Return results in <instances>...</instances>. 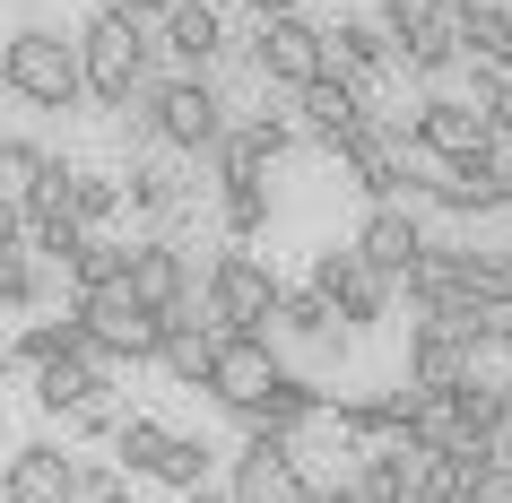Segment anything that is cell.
Wrapping results in <instances>:
<instances>
[{"mask_svg":"<svg viewBox=\"0 0 512 503\" xmlns=\"http://www.w3.org/2000/svg\"><path fill=\"white\" fill-rule=\"evenodd\" d=\"M139 122H148V148H174V157H209L235 105H226V87L209 70H174V79H148V96H131Z\"/></svg>","mask_w":512,"mask_h":503,"instance_id":"cell-1","label":"cell"},{"mask_svg":"<svg viewBox=\"0 0 512 503\" xmlns=\"http://www.w3.org/2000/svg\"><path fill=\"white\" fill-rule=\"evenodd\" d=\"M79 79H87V105L122 113L131 96H148V79H157V35L131 27V18H113V9H96L79 27Z\"/></svg>","mask_w":512,"mask_h":503,"instance_id":"cell-2","label":"cell"},{"mask_svg":"<svg viewBox=\"0 0 512 503\" xmlns=\"http://www.w3.org/2000/svg\"><path fill=\"white\" fill-rule=\"evenodd\" d=\"M0 70H9V96L35 105V113H70V105L87 96V79H79V35L44 27V18H27V27L0 44Z\"/></svg>","mask_w":512,"mask_h":503,"instance_id":"cell-3","label":"cell"},{"mask_svg":"<svg viewBox=\"0 0 512 503\" xmlns=\"http://www.w3.org/2000/svg\"><path fill=\"white\" fill-rule=\"evenodd\" d=\"M200 313L217 321V330H270L278 313V269L252 252V243H226L209 261V278H200Z\"/></svg>","mask_w":512,"mask_h":503,"instance_id":"cell-4","label":"cell"},{"mask_svg":"<svg viewBox=\"0 0 512 503\" xmlns=\"http://www.w3.org/2000/svg\"><path fill=\"white\" fill-rule=\"evenodd\" d=\"M70 313H79L87 347H105L113 365H148V356H157L165 313H148V304H139L122 278H113V287H79V295H70Z\"/></svg>","mask_w":512,"mask_h":503,"instance_id":"cell-5","label":"cell"},{"mask_svg":"<svg viewBox=\"0 0 512 503\" xmlns=\"http://www.w3.org/2000/svg\"><path fill=\"white\" fill-rule=\"evenodd\" d=\"M243 61H252V79L261 87H313L322 79V27L304 18V9H278V18H252V44H243Z\"/></svg>","mask_w":512,"mask_h":503,"instance_id":"cell-6","label":"cell"},{"mask_svg":"<svg viewBox=\"0 0 512 503\" xmlns=\"http://www.w3.org/2000/svg\"><path fill=\"white\" fill-rule=\"evenodd\" d=\"M313 287L330 295L339 330H382V321H391V295H400L365 252H356V243H330L322 261H313Z\"/></svg>","mask_w":512,"mask_h":503,"instance_id":"cell-7","label":"cell"},{"mask_svg":"<svg viewBox=\"0 0 512 503\" xmlns=\"http://www.w3.org/2000/svg\"><path fill=\"white\" fill-rule=\"evenodd\" d=\"M278 382V347H270V330H217V347H209V373H200V391L235 417L243 399H261Z\"/></svg>","mask_w":512,"mask_h":503,"instance_id":"cell-8","label":"cell"},{"mask_svg":"<svg viewBox=\"0 0 512 503\" xmlns=\"http://www.w3.org/2000/svg\"><path fill=\"white\" fill-rule=\"evenodd\" d=\"M408 139H417V148H434L443 165H460V157H495V131H486L478 96H452V87H434L426 105L408 113Z\"/></svg>","mask_w":512,"mask_h":503,"instance_id":"cell-9","label":"cell"},{"mask_svg":"<svg viewBox=\"0 0 512 503\" xmlns=\"http://www.w3.org/2000/svg\"><path fill=\"white\" fill-rule=\"evenodd\" d=\"M122 287L148 304V313H191L200 304V278H191V252L174 235H148L131 243V269H122Z\"/></svg>","mask_w":512,"mask_h":503,"instance_id":"cell-10","label":"cell"},{"mask_svg":"<svg viewBox=\"0 0 512 503\" xmlns=\"http://www.w3.org/2000/svg\"><path fill=\"white\" fill-rule=\"evenodd\" d=\"M148 35H157V53L174 61V70H217V61L235 53V35H226V9H217V0H174Z\"/></svg>","mask_w":512,"mask_h":503,"instance_id":"cell-11","label":"cell"},{"mask_svg":"<svg viewBox=\"0 0 512 503\" xmlns=\"http://www.w3.org/2000/svg\"><path fill=\"white\" fill-rule=\"evenodd\" d=\"M235 503H296L304 495V469H296V434H243L235 451V477H226Z\"/></svg>","mask_w":512,"mask_h":503,"instance_id":"cell-12","label":"cell"},{"mask_svg":"<svg viewBox=\"0 0 512 503\" xmlns=\"http://www.w3.org/2000/svg\"><path fill=\"white\" fill-rule=\"evenodd\" d=\"M0 503H79V451L70 443H18L0 460Z\"/></svg>","mask_w":512,"mask_h":503,"instance_id":"cell-13","label":"cell"},{"mask_svg":"<svg viewBox=\"0 0 512 503\" xmlns=\"http://www.w3.org/2000/svg\"><path fill=\"white\" fill-rule=\"evenodd\" d=\"M296 113H304L296 131L313 139L322 157H339V148H348L356 131H374V105H365V96H356L348 79H330V70H322L313 87H296Z\"/></svg>","mask_w":512,"mask_h":503,"instance_id":"cell-14","label":"cell"},{"mask_svg":"<svg viewBox=\"0 0 512 503\" xmlns=\"http://www.w3.org/2000/svg\"><path fill=\"white\" fill-rule=\"evenodd\" d=\"M313 417H330V391L313 382V373H287V365H278V382L261 399H243V408H235L243 434H304Z\"/></svg>","mask_w":512,"mask_h":503,"instance_id":"cell-15","label":"cell"},{"mask_svg":"<svg viewBox=\"0 0 512 503\" xmlns=\"http://www.w3.org/2000/svg\"><path fill=\"white\" fill-rule=\"evenodd\" d=\"M113 356L105 347H79V356H53V365H35V408L44 417H70L79 399H96V391H113Z\"/></svg>","mask_w":512,"mask_h":503,"instance_id":"cell-16","label":"cell"},{"mask_svg":"<svg viewBox=\"0 0 512 503\" xmlns=\"http://www.w3.org/2000/svg\"><path fill=\"white\" fill-rule=\"evenodd\" d=\"M356 252H365L382 278H400V269L426 252V226H417V209H408V200H374V209H365V226H356Z\"/></svg>","mask_w":512,"mask_h":503,"instance_id":"cell-17","label":"cell"},{"mask_svg":"<svg viewBox=\"0 0 512 503\" xmlns=\"http://www.w3.org/2000/svg\"><path fill=\"white\" fill-rule=\"evenodd\" d=\"M400 139L408 131H356L348 148H339V165H348V183L365 191V200H408V165H400Z\"/></svg>","mask_w":512,"mask_h":503,"instance_id":"cell-18","label":"cell"},{"mask_svg":"<svg viewBox=\"0 0 512 503\" xmlns=\"http://www.w3.org/2000/svg\"><path fill=\"white\" fill-rule=\"evenodd\" d=\"M469 365H478V347L460 339V330H443V321H408V382H417V391H452Z\"/></svg>","mask_w":512,"mask_h":503,"instance_id":"cell-19","label":"cell"},{"mask_svg":"<svg viewBox=\"0 0 512 503\" xmlns=\"http://www.w3.org/2000/svg\"><path fill=\"white\" fill-rule=\"evenodd\" d=\"M452 35H460V61L512 70V9L504 0H452Z\"/></svg>","mask_w":512,"mask_h":503,"instance_id":"cell-20","label":"cell"},{"mask_svg":"<svg viewBox=\"0 0 512 503\" xmlns=\"http://www.w3.org/2000/svg\"><path fill=\"white\" fill-rule=\"evenodd\" d=\"M122 209H139V217H183L191 209V183H183V165H174V148H165V157H148V165H131V174H122Z\"/></svg>","mask_w":512,"mask_h":503,"instance_id":"cell-21","label":"cell"},{"mask_svg":"<svg viewBox=\"0 0 512 503\" xmlns=\"http://www.w3.org/2000/svg\"><path fill=\"white\" fill-rule=\"evenodd\" d=\"M348 486H356V503H408V486H417V443H365Z\"/></svg>","mask_w":512,"mask_h":503,"instance_id":"cell-22","label":"cell"},{"mask_svg":"<svg viewBox=\"0 0 512 503\" xmlns=\"http://www.w3.org/2000/svg\"><path fill=\"white\" fill-rule=\"evenodd\" d=\"M278 339H304V347H339L348 330H339V313H330V295L304 278V287H278V313H270Z\"/></svg>","mask_w":512,"mask_h":503,"instance_id":"cell-23","label":"cell"},{"mask_svg":"<svg viewBox=\"0 0 512 503\" xmlns=\"http://www.w3.org/2000/svg\"><path fill=\"white\" fill-rule=\"evenodd\" d=\"M408 399L417 391H356V399H339V434H356V443H400L408 434Z\"/></svg>","mask_w":512,"mask_h":503,"instance_id":"cell-24","label":"cell"},{"mask_svg":"<svg viewBox=\"0 0 512 503\" xmlns=\"http://www.w3.org/2000/svg\"><path fill=\"white\" fill-rule=\"evenodd\" d=\"M217 217L235 243L270 235V174H217Z\"/></svg>","mask_w":512,"mask_h":503,"instance_id":"cell-25","label":"cell"},{"mask_svg":"<svg viewBox=\"0 0 512 503\" xmlns=\"http://www.w3.org/2000/svg\"><path fill=\"white\" fill-rule=\"evenodd\" d=\"M165 451H174V425H157V417H122L113 425V460H122L131 477H157Z\"/></svg>","mask_w":512,"mask_h":503,"instance_id":"cell-26","label":"cell"},{"mask_svg":"<svg viewBox=\"0 0 512 503\" xmlns=\"http://www.w3.org/2000/svg\"><path fill=\"white\" fill-rule=\"evenodd\" d=\"M87 347V330H79V313L70 321H27L18 339H9V356H18V373H35V365H53V356H79Z\"/></svg>","mask_w":512,"mask_h":503,"instance_id":"cell-27","label":"cell"},{"mask_svg":"<svg viewBox=\"0 0 512 503\" xmlns=\"http://www.w3.org/2000/svg\"><path fill=\"white\" fill-rule=\"evenodd\" d=\"M61 200H70V217L96 235V226L122 217V174H87V165H70V191H61Z\"/></svg>","mask_w":512,"mask_h":503,"instance_id":"cell-28","label":"cell"},{"mask_svg":"<svg viewBox=\"0 0 512 503\" xmlns=\"http://www.w3.org/2000/svg\"><path fill=\"white\" fill-rule=\"evenodd\" d=\"M79 243H87V226L70 217V200H53V209H27V252H35V261H70Z\"/></svg>","mask_w":512,"mask_h":503,"instance_id":"cell-29","label":"cell"},{"mask_svg":"<svg viewBox=\"0 0 512 503\" xmlns=\"http://www.w3.org/2000/svg\"><path fill=\"white\" fill-rule=\"evenodd\" d=\"M61 269H70V287H113V278L131 269V243H113L105 226H96V235H87V243H79V252H70Z\"/></svg>","mask_w":512,"mask_h":503,"instance_id":"cell-30","label":"cell"},{"mask_svg":"<svg viewBox=\"0 0 512 503\" xmlns=\"http://www.w3.org/2000/svg\"><path fill=\"white\" fill-rule=\"evenodd\" d=\"M460 287L478 295V304H512V252H478V243H460Z\"/></svg>","mask_w":512,"mask_h":503,"instance_id":"cell-31","label":"cell"},{"mask_svg":"<svg viewBox=\"0 0 512 503\" xmlns=\"http://www.w3.org/2000/svg\"><path fill=\"white\" fill-rule=\"evenodd\" d=\"M400 61L417 70V79H452V70H460V35H452V18H443V27H426V35H408Z\"/></svg>","mask_w":512,"mask_h":503,"instance_id":"cell-32","label":"cell"},{"mask_svg":"<svg viewBox=\"0 0 512 503\" xmlns=\"http://www.w3.org/2000/svg\"><path fill=\"white\" fill-rule=\"evenodd\" d=\"M469 96H478L486 131H495V139H512V70H486V61H469Z\"/></svg>","mask_w":512,"mask_h":503,"instance_id":"cell-33","label":"cell"},{"mask_svg":"<svg viewBox=\"0 0 512 503\" xmlns=\"http://www.w3.org/2000/svg\"><path fill=\"white\" fill-rule=\"evenodd\" d=\"M209 460H217L209 443H191V434H174V451H165L157 486H165V495H191V486H209Z\"/></svg>","mask_w":512,"mask_h":503,"instance_id":"cell-34","label":"cell"},{"mask_svg":"<svg viewBox=\"0 0 512 503\" xmlns=\"http://www.w3.org/2000/svg\"><path fill=\"white\" fill-rule=\"evenodd\" d=\"M27 304H44V269L35 252H0V313H27Z\"/></svg>","mask_w":512,"mask_h":503,"instance_id":"cell-35","label":"cell"},{"mask_svg":"<svg viewBox=\"0 0 512 503\" xmlns=\"http://www.w3.org/2000/svg\"><path fill=\"white\" fill-rule=\"evenodd\" d=\"M443 18H452V0H382V35H391V44L443 27Z\"/></svg>","mask_w":512,"mask_h":503,"instance_id":"cell-36","label":"cell"},{"mask_svg":"<svg viewBox=\"0 0 512 503\" xmlns=\"http://www.w3.org/2000/svg\"><path fill=\"white\" fill-rule=\"evenodd\" d=\"M79 503H131L122 460H87V451H79Z\"/></svg>","mask_w":512,"mask_h":503,"instance_id":"cell-37","label":"cell"},{"mask_svg":"<svg viewBox=\"0 0 512 503\" xmlns=\"http://www.w3.org/2000/svg\"><path fill=\"white\" fill-rule=\"evenodd\" d=\"M460 503H512V460H478V469H460Z\"/></svg>","mask_w":512,"mask_h":503,"instance_id":"cell-38","label":"cell"},{"mask_svg":"<svg viewBox=\"0 0 512 503\" xmlns=\"http://www.w3.org/2000/svg\"><path fill=\"white\" fill-rule=\"evenodd\" d=\"M113 425H122L113 391H96V399H79V408H70V434H79V443H113Z\"/></svg>","mask_w":512,"mask_h":503,"instance_id":"cell-39","label":"cell"},{"mask_svg":"<svg viewBox=\"0 0 512 503\" xmlns=\"http://www.w3.org/2000/svg\"><path fill=\"white\" fill-rule=\"evenodd\" d=\"M44 157H53V148H35V139H0V174H9V183H27Z\"/></svg>","mask_w":512,"mask_h":503,"instance_id":"cell-40","label":"cell"},{"mask_svg":"<svg viewBox=\"0 0 512 503\" xmlns=\"http://www.w3.org/2000/svg\"><path fill=\"white\" fill-rule=\"evenodd\" d=\"M0 252H27V200L0 191Z\"/></svg>","mask_w":512,"mask_h":503,"instance_id":"cell-41","label":"cell"},{"mask_svg":"<svg viewBox=\"0 0 512 503\" xmlns=\"http://www.w3.org/2000/svg\"><path fill=\"white\" fill-rule=\"evenodd\" d=\"M105 9H113V18H131V27H157L174 0H105Z\"/></svg>","mask_w":512,"mask_h":503,"instance_id":"cell-42","label":"cell"},{"mask_svg":"<svg viewBox=\"0 0 512 503\" xmlns=\"http://www.w3.org/2000/svg\"><path fill=\"white\" fill-rule=\"evenodd\" d=\"M243 9H252V18H278V9H296V0H243Z\"/></svg>","mask_w":512,"mask_h":503,"instance_id":"cell-43","label":"cell"},{"mask_svg":"<svg viewBox=\"0 0 512 503\" xmlns=\"http://www.w3.org/2000/svg\"><path fill=\"white\" fill-rule=\"evenodd\" d=\"M183 503H235V495H209V486H191V495Z\"/></svg>","mask_w":512,"mask_h":503,"instance_id":"cell-44","label":"cell"},{"mask_svg":"<svg viewBox=\"0 0 512 503\" xmlns=\"http://www.w3.org/2000/svg\"><path fill=\"white\" fill-rule=\"evenodd\" d=\"M9 373H18V356H9V347H0V382H9Z\"/></svg>","mask_w":512,"mask_h":503,"instance_id":"cell-45","label":"cell"},{"mask_svg":"<svg viewBox=\"0 0 512 503\" xmlns=\"http://www.w3.org/2000/svg\"><path fill=\"white\" fill-rule=\"evenodd\" d=\"M0 96H9V70H0Z\"/></svg>","mask_w":512,"mask_h":503,"instance_id":"cell-46","label":"cell"},{"mask_svg":"<svg viewBox=\"0 0 512 503\" xmlns=\"http://www.w3.org/2000/svg\"><path fill=\"white\" fill-rule=\"evenodd\" d=\"M504 460H512V434H504Z\"/></svg>","mask_w":512,"mask_h":503,"instance_id":"cell-47","label":"cell"}]
</instances>
